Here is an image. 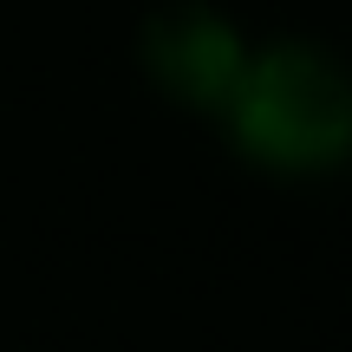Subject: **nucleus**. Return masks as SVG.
<instances>
[{"mask_svg":"<svg viewBox=\"0 0 352 352\" xmlns=\"http://www.w3.org/2000/svg\"><path fill=\"white\" fill-rule=\"evenodd\" d=\"M228 151L274 183H327L352 170V65L320 39H254L228 104Z\"/></svg>","mask_w":352,"mask_h":352,"instance_id":"nucleus-1","label":"nucleus"},{"mask_svg":"<svg viewBox=\"0 0 352 352\" xmlns=\"http://www.w3.org/2000/svg\"><path fill=\"white\" fill-rule=\"evenodd\" d=\"M248 46L254 39L241 33V20L222 13L215 0H164L138 33V65L151 91L170 98L176 111L215 118L248 65Z\"/></svg>","mask_w":352,"mask_h":352,"instance_id":"nucleus-2","label":"nucleus"}]
</instances>
